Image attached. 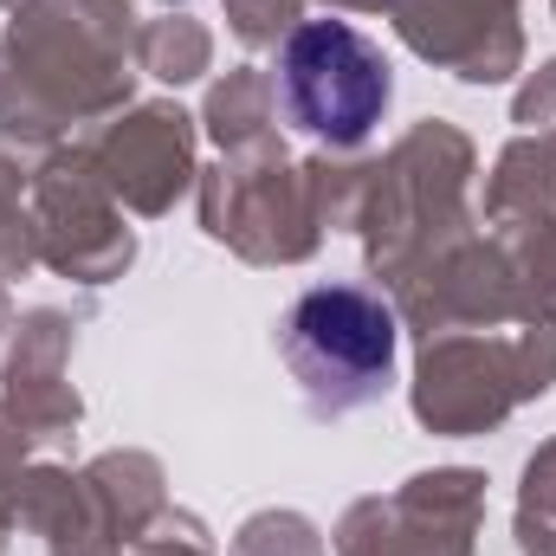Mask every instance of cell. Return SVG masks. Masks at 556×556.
Masks as SVG:
<instances>
[{"instance_id":"1","label":"cell","mask_w":556,"mask_h":556,"mask_svg":"<svg viewBox=\"0 0 556 556\" xmlns=\"http://www.w3.org/2000/svg\"><path fill=\"white\" fill-rule=\"evenodd\" d=\"M278 356L311 402V415L337 420L382 402L395 389L402 324L395 311L363 285H317L304 291L278 324Z\"/></svg>"},{"instance_id":"2","label":"cell","mask_w":556,"mask_h":556,"mask_svg":"<svg viewBox=\"0 0 556 556\" xmlns=\"http://www.w3.org/2000/svg\"><path fill=\"white\" fill-rule=\"evenodd\" d=\"M278 98L304 137L356 149L389 111V59L343 20H304L278 52Z\"/></svg>"}]
</instances>
